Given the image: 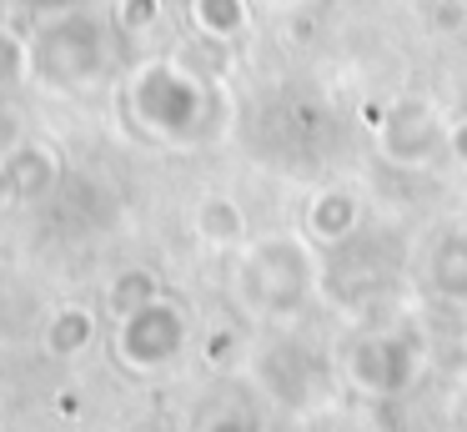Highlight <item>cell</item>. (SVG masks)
I'll list each match as a JSON object with an SVG mask.
<instances>
[{
    "label": "cell",
    "mask_w": 467,
    "mask_h": 432,
    "mask_svg": "<svg viewBox=\"0 0 467 432\" xmlns=\"http://www.w3.org/2000/svg\"><path fill=\"white\" fill-rule=\"evenodd\" d=\"M232 291L246 317L256 321H292L317 297V257L306 231H266L246 241L236 257Z\"/></svg>",
    "instance_id": "cell-1"
},
{
    "label": "cell",
    "mask_w": 467,
    "mask_h": 432,
    "mask_svg": "<svg viewBox=\"0 0 467 432\" xmlns=\"http://www.w3.org/2000/svg\"><path fill=\"white\" fill-rule=\"evenodd\" d=\"M31 46V80H41L46 90H81L91 80H101L106 60H111V40L106 26L86 10H56L36 26Z\"/></svg>",
    "instance_id": "cell-2"
},
{
    "label": "cell",
    "mask_w": 467,
    "mask_h": 432,
    "mask_svg": "<svg viewBox=\"0 0 467 432\" xmlns=\"http://www.w3.org/2000/svg\"><path fill=\"white\" fill-rule=\"evenodd\" d=\"M131 116L146 136L156 141H196L206 131V116H212V96L206 86L176 60H151L131 76Z\"/></svg>",
    "instance_id": "cell-3"
},
{
    "label": "cell",
    "mask_w": 467,
    "mask_h": 432,
    "mask_svg": "<svg viewBox=\"0 0 467 432\" xmlns=\"http://www.w3.org/2000/svg\"><path fill=\"white\" fill-rule=\"evenodd\" d=\"M111 347H116V362H121L126 372H166L186 357V347H192V317H186L171 297H156V301H146V307L116 317Z\"/></svg>",
    "instance_id": "cell-4"
},
{
    "label": "cell",
    "mask_w": 467,
    "mask_h": 432,
    "mask_svg": "<svg viewBox=\"0 0 467 432\" xmlns=\"http://www.w3.org/2000/svg\"><path fill=\"white\" fill-rule=\"evenodd\" d=\"M422 342L407 332H367L342 352V372L367 397H402L422 382Z\"/></svg>",
    "instance_id": "cell-5"
},
{
    "label": "cell",
    "mask_w": 467,
    "mask_h": 432,
    "mask_svg": "<svg viewBox=\"0 0 467 432\" xmlns=\"http://www.w3.org/2000/svg\"><path fill=\"white\" fill-rule=\"evenodd\" d=\"M437 146H447V126L437 121V111L427 100L407 96L397 106H387L382 126H377V151L392 166H427L437 156Z\"/></svg>",
    "instance_id": "cell-6"
},
{
    "label": "cell",
    "mask_w": 467,
    "mask_h": 432,
    "mask_svg": "<svg viewBox=\"0 0 467 432\" xmlns=\"http://www.w3.org/2000/svg\"><path fill=\"white\" fill-rule=\"evenodd\" d=\"M422 281L452 307H467V221L442 227L422 251Z\"/></svg>",
    "instance_id": "cell-7"
},
{
    "label": "cell",
    "mask_w": 467,
    "mask_h": 432,
    "mask_svg": "<svg viewBox=\"0 0 467 432\" xmlns=\"http://www.w3.org/2000/svg\"><path fill=\"white\" fill-rule=\"evenodd\" d=\"M0 166H5L16 201H46L56 191V181H61V161H56V151L46 141H16L0 156Z\"/></svg>",
    "instance_id": "cell-8"
},
{
    "label": "cell",
    "mask_w": 467,
    "mask_h": 432,
    "mask_svg": "<svg viewBox=\"0 0 467 432\" xmlns=\"http://www.w3.org/2000/svg\"><path fill=\"white\" fill-rule=\"evenodd\" d=\"M357 221H362V206H357L352 186H322L306 201V237L317 247H342L357 231Z\"/></svg>",
    "instance_id": "cell-9"
},
{
    "label": "cell",
    "mask_w": 467,
    "mask_h": 432,
    "mask_svg": "<svg viewBox=\"0 0 467 432\" xmlns=\"http://www.w3.org/2000/svg\"><path fill=\"white\" fill-rule=\"evenodd\" d=\"M192 231L206 241V247H246V211L236 206V196L226 191H206L202 201L192 206Z\"/></svg>",
    "instance_id": "cell-10"
},
{
    "label": "cell",
    "mask_w": 467,
    "mask_h": 432,
    "mask_svg": "<svg viewBox=\"0 0 467 432\" xmlns=\"http://www.w3.org/2000/svg\"><path fill=\"white\" fill-rule=\"evenodd\" d=\"M96 311L81 307V301H66V307H56L51 317H46V332H41V347L51 352V357H81V352L96 347Z\"/></svg>",
    "instance_id": "cell-11"
},
{
    "label": "cell",
    "mask_w": 467,
    "mask_h": 432,
    "mask_svg": "<svg viewBox=\"0 0 467 432\" xmlns=\"http://www.w3.org/2000/svg\"><path fill=\"white\" fill-rule=\"evenodd\" d=\"M156 297H161V281H156L151 267H126L106 281V311H111V317H126V311L146 307V301H156Z\"/></svg>",
    "instance_id": "cell-12"
},
{
    "label": "cell",
    "mask_w": 467,
    "mask_h": 432,
    "mask_svg": "<svg viewBox=\"0 0 467 432\" xmlns=\"http://www.w3.org/2000/svg\"><path fill=\"white\" fill-rule=\"evenodd\" d=\"M192 20L202 36L232 40L246 30V0H192Z\"/></svg>",
    "instance_id": "cell-13"
},
{
    "label": "cell",
    "mask_w": 467,
    "mask_h": 432,
    "mask_svg": "<svg viewBox=\"0 0 467 432\" xmlns=\"http://www.w3.org/2000/svg\"><path fill=\"white\" fill-rule=\"evenodd\" d=\"M26 76H31V46L11 26H0V86H16Z\"/></svg>",
    "instance_id": "cell-14"
},
{
    "label": "cell",
    "mask_w": 467,
    "mask_h": 432,
    "mask_svg": "<svg viewBox=\"0 0 467 432\" xmlns=\"http://www.w3.org/2000/svg\"><path fill=\"white\" fill-rule=\"evenodd\" d=\"M116 16H121L126 30H146V26H156V16H161V0H121Z\"/></svg>",
    "instance_id": "cell-15"
},
{
    "label": "cell",
    "mask_w": 467,
    "mask_h": 432,
    "mask_svg": "<svg viewBox=\"0 0 467 432\" xmlns=\"http://www.w3.org/2000/svg\"><path fill=\"white\" fill-rule=\"evenodd\" d=\"M202 432H262V422H256V412L232 407V412H216V417L206 422Z\"/></svg>",
    "instance_id": "cell-16"
},
{
    "label": "cell",
    "mask_w": 467,
    "mask_h": 432,
    "mask_svg": "<svg viewBox=\"0 0 467 432\" xmlns=\"http://www.w3.org/2000/svg\"><path fill=\"white\" fill-rule=\"evenodd\" d=\"M447 156L467 171V116L457 121V126H447Z\"/></svg>",
    "instance_id": "cell-17"
},
{
    "label": "cell",
    "mask_w": 467,
    "mask_h": 432,
    "mask_svg": "<svg viewBox=\"0 0 467 432\" xmlns=\"http://www.w3.org/2000/svg\"><path fill=\"white\" fill-rule=\"evenodd\" d=\"M5 206H16V196H11V181H5V166H0V211Z\"/></svg>",
    "instance_id": "cell-18"
},
{
    "label": "cell",
    "mask_w": 467,
    "mask_h": 432,
    "mask_svg": "<svg viewBox=\"0 0 467 432\" xmlns=\"http://www.w3.org/2000/svg\"><path fill=\"white\" fill-rule=\"evenodd\" d=\"M0 26H11V0H0Z\"/></svg>",
    "instance_id": "cell-19"
}]
</instances>
